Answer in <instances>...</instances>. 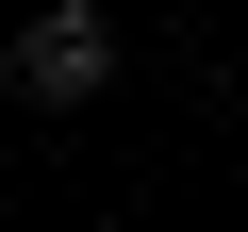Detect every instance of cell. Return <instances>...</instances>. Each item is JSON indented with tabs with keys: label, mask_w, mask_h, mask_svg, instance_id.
<instances>
[{
	"label": "cell",
	"mask_w": 248,
	"mask_h": 232,
	"mask_svg": "<svg viewBox=\"0 0 248 232\" xmlns=\"http://www.w3.org/2000/svg\"><path fill=\"white\" fill-rule=\"evenodd\" d=\"M0 83H17L33 116H83V99L116 83V17H99V0H50V17L0 50Z\"/></svg>",
	"instance_id": "cell-1"
}]
</instances>
